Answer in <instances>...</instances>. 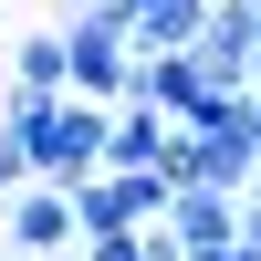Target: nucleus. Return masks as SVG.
Listing matches in <instances>:
<instances>
[{"label": "nucleus", "mask_w": 261, "mask_h": 261, "mask_svg": "<svg viewBox=\"0 0 261 261\" xmlns=\"http://www.w3.org/2000/svg\"><path fill=\"white\" fill-rule=\"evenodd\" d=\"M125 105H157L167 125H199L209 115V73L188 53H136V84H125Z\"/></svg>", "instance_id": "obj_6"}, {"label": "nucleus", "mask_w": 261, "mask_h": 261, "mask_svg": "<svg viewBox=\"0 0 261 261\" xmlns=\"http://www.w3.org/2000/svg\"><path fill=\"white\" fill-rule=\"evenodd\" d=\"M11 94L21 105H53L63 94V32H21L11 42Z\"/></svg>", "instance_id": "obj_8"}, {"label": "nucleus", "mask_w": 261, "mask_h": 261, "mask_svg": "<svg viewBox=\"0 0 261 261\" xmlns=\"http://www.w3.org/2000/svg\"><path fill=\"white\" fill-rule=\"evenodd\" d=\"M105 178H167L178 188V125H167L157 105H115V125H105Z\"/></svg>", "instance_id": "obj_3"}, {"label": "nucleus", "mask_w": 261, "mask_h": 261, "mask_svg": "<svg viewBox=\"0 0 261 261\" xmlns=\"http://www.w3.org/2000/svg\"><path fill=\"white\" fill-rule=\"evenodd\" d=\"M105 105H73V94H53V105H21L11 94V125L0 136L32 157V178L42 188H84V178H105Z\"/></svg>", "instance_id": "obj_1"}, {"label": "nucleus", "mask_w": 261, "mask_h": 261, "mask_svg": "<svg viewBox=\"0 0 261 261\" xmlns=\"http://www.w3.org/2000/svg\"><path fill=\"white\" fill-rule=\"evenodd\" d=\"M241 241H251V251H261V178H251V188H241Z\"/></svg>", "instance_id": "obj_10"}, {"label": "nucleus", "mask_w": 261, "mask_h": 261, "mask_svg": "<svg viewBox=\"0 0 261 261\" xmlns=\"http://www.w3.org/2000/svg\"><path fill=\"white\" fill-rule=\"evenodd\" d=\"M251 53H261L251 0H209V32L188 42V63L209 73V94H251Z\"/></svg>", "instance_id": "obj_4"}, {"label": "nucleus", "mask_w": 261, "mask_h": 261, "mask_svg": "<svg viewBox=\"0 0 261 261\" xmlns=\"http://www.w3.org/2000/svg\"><path fill=\"white\" fill-rule=\"evenodd\" d=\"M157 241L167 251H230L241 241V199H230V188H167V220H157Z\"/></svg>", "instance_id": "obj_5"}, {"label": "nucleus", "mask_w": 261, "mask_h": 261, "mask_svg": "<svg viewBox=\"0 0 261 261\" xmlns=\"http://www.w3.org/2000/svg\"><path fill=\"white\" fill-rule=\"evenodd\" d=\"M0 230H11V251H32V261H63V251H73V199L32 178V188L11 199V220H0Z\"/></svg>", "instance_id": "obj_7"}, {"label": "nucleus", "mask_w": 261, "mask_h": 261, "mask_svg": "<svg viewBox=\"0 0 261 261\" xmlns=\"http://www.w3.org/2000/svg\"><path fill=\"white\" fill-rule=\"evenodd\" d=\"M63 199H73V241H136L167 220V178H84Z\"/></svg>", "instance_id": "obj_2"}, {"label": "nucleus", "mask_w": 261, "mask_h": 261, "mask_svg": "<svg viewBox=\"0 0 261 261\" xmlns=\"http://www.w3.org/2000/svg\"><path fill=\"white\" fill-rule=\"evenodd\" d=\"M21 188H32V157H21L11 136H0V199H21Z\"/></svg>", "instance_id": "obj_9"}]
</instances>
